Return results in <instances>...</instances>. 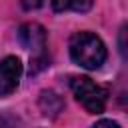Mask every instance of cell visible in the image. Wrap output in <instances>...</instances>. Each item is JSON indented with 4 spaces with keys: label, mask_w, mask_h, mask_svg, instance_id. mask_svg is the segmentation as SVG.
Wrapping results in <instances>:
<instances>
[{
    "label": "cell",
    "mask_w": 128,
    "mask_h": 128,
    "mask_svg": "<svg viewBox=\"0 0 128 128\" xmlns=\"http://www.w3.org/2000/svg\"><path fill=\"white\" fill-rule=\"evenodd\" d=\"M92 128H120V124L118 122H114V120H108V118H102V120H98Z\"/></svg>",
    "instance_id": "ba28073f"
},
{
    "label": "cell",
    "mask_w": 128,
    "mask_h": 128,
    "mask_svg": "<svg viewBox=\"0 0 128 128\" xmlns=\"http://www.w3.org/2000/svg\"><path fill=\"white\" fill-rule=\"evenodd\" d=\"M92 8V2H68V10H76V12H86Z\"/></svg>",
    "instance_id": "52a82bcc"
},
{
    "label": "cell",
    "mask_w": 128,
    "mask_h": 128,
    "mask_svg": "<svg viewBox=\"0 0 128 128\" xmlns=\"http://www.w3.org/2000/svg\"><path fill=\"white\" fill-rule=\"evenodd\" d=\"M68 50H70V58L86 70H98L106 62V54H108L102 38L88 30L76 32L70 38Z\"/></svg>",
    "instance_id": "6da1fadb"
},
{
    "label": "cell",
    "mask_w": 128,
    "mask_h": 128,
    "mask_svg": "<svg viewBox=\"0 0 128 128\" xmlns=\"http://www.w3.org/2000/svg\"><path fill=\"white\" fill-rule=\"evenodd\" d=\"M118 50H120L122 58L128 60V22H124L118 30Z\"/></svg>",
    "instance_id": "8992f818"
},
{
    "label": "cell",
    "mask_w": 128,
    "mask_h": 128,
    "mask_svg": "<svg viewBox=\"0 0 128 128\" xmlns=\"http://www.w3.org/2000/svg\"><path fill=\"white\" fill-rule=\"evenodd\" d=\"M62 100H60V96L58 94H54L52 90H44L42 94H40V108H42V112L46 114V116H56L60 110H62Z\"/></svg>",
    "instance_id": "5b68a950"
},
{
    "label": "cell",
    "mask_w": 128,
    "mask_h": 128,
    "mask_svg": "<svg viewBox=\"0 0 128 128\" xmlns=\"http://www.w3.org/2000/svg\"><path fill=\"white\" fill-rule=\"evenodd\" d=\"M70 90L82 108L90 114H102L106 108V90L98 86L88 76H74L70 80Z\"/></svg>",
    "instance_id": "7a4b0ae2"
},
{
    "label": "cell",
    "mask_w": 128,
    "mask_h": 128,
    "mask_svg": "<svg viewBox=\"0 0 128 128\" xmlns=\"http://www.w3.org/2000/svg\"><path fill=\"white\" fill-rule=\"evenodd\" d=\"M18 40L20 44L32 52V58H34V64L38 66H44L46 62V54H44V48H46V30L42 24L38 22H26L18 28Z\"/></svg>",
    "instance_id": "3957f363"
},
{
    "label": "cell",
    "mask_w": 128,
    "mask_h": 128,
    "mask_svg": "<svg viewBox=\"0 0 128 128\" xmlns=\"http://www.w3.org/2000/svg\"><path fill=\"white\" fill-rule=\"evenodd\" d=\"M22 76V62L18 56H6L0 60V96L12 94Z\"/></svg>",
    "instance_id": "277c9868"
}]
</instances>
